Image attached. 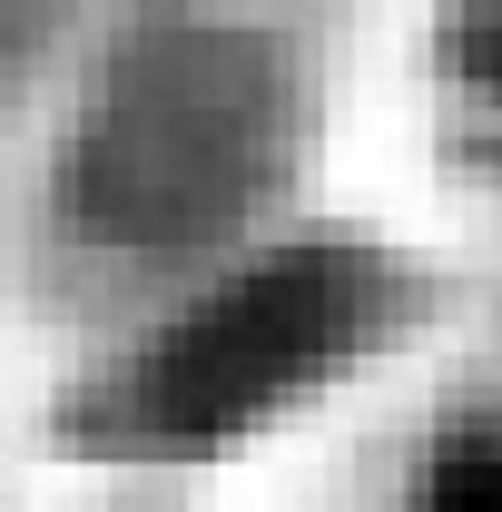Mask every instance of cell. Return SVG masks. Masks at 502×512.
I'll list each match as a JSON object with an SVG mask.
<instances>
[{
    "instance_id": "6da1fadb",
    "label": "cell",
    "mask_w": 502,
    "mask_h": 512,
    "mask_svg": "<svg viewBox=\"0 0 502 512\" xmlns=\"http://www.w3.org/2000/svg\"><path fill=\"white\" fill-rule=\"evenodd\" d=\"M375 306L384 276L355 247L256 256L237 276L197 286L138 355H119L69 404V434H89L99 453H197L256 434L276 404L325 384L375 335Z\"/></svg>"
},
{
    "instance_id": "7a4b0ae2",
    "label": "cell",
    "mask_w": 502,
    "mask_h": 512,
    "mask_svg": "<svg viewBox=\"0 0 502 512\" xmlns=\"http://www.w3.org/2000/svg\"><path fill=\"white\" fill-rule=\"evenodd\" d=\"M247 99L237 60L217 40H188L168 60H119L109 99L79 119L69 148V227L89 247H178L227 217L247 178Z\"/></svg>"
},
{
    "instance_id": "3957f363",
    "label": "cell",
    "mask_w": 502,
    "mask_h": 512,
    "mask_svg": "<svg viewBox=\"0 0 502 512\" xmlns=\"http://www.w3.org/2000/svg\"><path fill=\"white\" fill-rule=\"evenodd\" d=\"M404 512H502V434L434 444V463L414 473V503Z\"/></svg>"
}]
</instances>
